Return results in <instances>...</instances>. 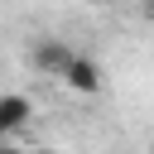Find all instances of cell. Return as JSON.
I'll return each mask as SVG.
<instances>
[{
	"instance_id": "cell-1",
	"label": "cell",
	"mask_w": 154,
	"mask_h": 154,
	"mask_svg": "<svg viewBox=\"0 0 154 154\" xmlns=\"http://www.w3.org/2000/svg\"><path fill=\"white\" fill-rule=\"evenodd\" d=\"M63 87H72V91H82V96H96V91H101V67H96L91 58L72 53V63L63 67Z\"/></svg>"
},
{
	"instance_id": "cell-2",
	"label": "cell",
	"mask_w": 154,
	"mask_h": 154,
	"mask_svg": "<svg viewBox=\"0 0 154 154\" xmlns=\"http://www.w3.org/2000/svg\"><path fill=\"white\" fill-rule=\"evenodd\" d=\"M29 116H34V101L24 91H0V140L14 135V130H24Z\"/></svg>"
},
{
	"instance_id": "cell-3",
	"label": "cell",
	"mask_w": 154,
	"mask_h": 154,
	"mask_svg": "<svg viewBox=\"0 0 154 154\" xmlns=\"http://www.w3.org/2000/svg\"><path fill=\"white\" fill-rule=\"evenodd\" d=\"M67 63H72V48H67L63 38H38V43H34V67H38V72L63 77Z\"/></svg>"
},
{
	"instance_id": "cell-4",
	"label": "cell",
	"mask_w": 154,
	"mask_h": 154,
	"mask_svg": "<svg viewBox=\"0 0 154 154\" xmlns=\"http://www.w3.org/2000/svg\"><path fill=\"white\" fill-rule=\"evenodd\" d=\"M0 154H24L19 144H10V140H0Z\"/></svg>"
},
{
	"instance_id": "cell-5",
	"label": "cell",
	"mask_w": 154,
	"mask_h": 154,
	"mask_svg": "<svg viewBox=\"0 0 154 154\" xmlns=\"http://www.w3.org/2000/svg\"><path fill=\"white\" fill-rule=\"evenodd\" d=\"M24 154H58V149H24Z\"/></svg>"
}]
</instances>
